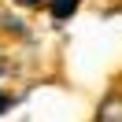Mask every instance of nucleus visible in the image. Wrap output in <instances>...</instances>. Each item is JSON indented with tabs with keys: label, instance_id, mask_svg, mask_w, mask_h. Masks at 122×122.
<instances>
[{
	"label": "nucleus",
	"instance_id": "nucleus-2",
	"mask_svg": "<svg viewBox=\"0 0 122 122\" xmlns=\"http://www.w3.org/2000/svg\"><path fill=\"white\" fill-rule=\"evenodd\" d=\"M48 11H52L56 22H67V19L78 11V0H48Z\"/></svg>",
	"mask_w": 122,
	"mask_h": 122
},
{
	"label": "nucleus",
	"instance_id": "nucleus-1",
	"mask_svg": "<svg viewBox=\"0 0 122 122\" xmlns=\"http://www.w3.org/2000/svg\"><path fill=\"white\" fill-rule=\"evenodd\" d=\"M96 122H122V92H115V96H107L104 104H100Z\"/></svg>",
	"mask_w": 122,
	"mask_h": 122
},
{
	"label": "nucleus",
	"instance_id": "nucleus-4",
	"mask_svg": "<svg viewBox=\"0 0 122 122\" xmlns=\"http://www.w3.org/2000/svg\"><path fill=\"white\" fill-rule=\"evenodd\" d=\"M19 4H26V8H41V4H48V0H19Z\"/></svg>",
	"mask_w": 122,
	"mask_h": 122
},
{
	"label": "nucleus",
	"instance_id": "nucleus-3",
	"mask_svg": "<svg viewBox=\"0 0 122 122\" xmlns=\"http://www.w3.org/2000/svg\"><path fill=\"white\" fill-rule=\"evenodd\" d=\"M11 107H15V96H11V92H4V89H0V115H8Z\"/></svg>",
	"mask_w": 122,
	"mask_h": 122
}]
</instances>
